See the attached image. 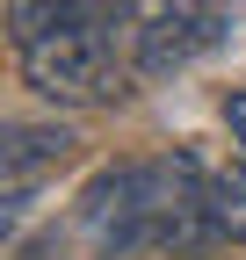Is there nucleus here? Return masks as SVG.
<instances>
[{"label":"nucleus","mask_w":246,"mask_h":260,"mask_svg":"<svg viewBox=\"0 0 246 260\" xmlns=\"http://www.w3.org/2000/svg\"><path fill=\"white\" fill-rule=\"evenodd\" d=\"M73 130L66 123H8V145H0V181H8V195H29L51 167H66L73 159Z\"/></svg>","instance_id":"obj_3"},{"label":"nucleus","mask_w":246,"mask_h":260,"mask_svg":"<svg viewBox=\"0 0 246 260\" xmlns=\"http://www.w3.org/2000/svg\"><path fill=\"white\" fill-rule=\"evenodd\" d=\"M73 224H80V246L95 260H131L145 246L196 253V246L218 239V224H210V167L196 152L109 167V174L87 181Z\"/></svg>","instance_id":"obj_1"},{"label":"nucleus","mask_w":246,"mask_h":260,"mask_svg":"<svg viewBox=\"0 0 246 260\" xmlns=\"http://www.w3.org/2000/svg\"><path fill=\"white\" fill-rule=\"evenodd\" d=\"M210 224H218V239L246 246V159L239 167H210Z\"/></svg>","instance_id":"obj_4"},{"label":"nucleus","mask_w":246,"mask_h":260,"mask_svg":"<svg viewBox=\"0 0 246 260\" xmlns=\"http://www.w3.org/2000/svg\"><path fill=\"white\" fill-rule=\"evenodd\" d=\"M225 123H232V145H239V159H246V87L225 102Z\"/></svg>","instance_id":"obj_5"},{"label":"nucleus","mask_w":246,"mask_h":260,"mask_svg":"<svg viewBox=\"0 0 246 260\" xmlns=\"http://www.w3.org/2000/svg\"><path fill=\"white\" fill-rule=\"evenodd\" d=\"M15 260H37V253H15Z\"/></svg>","instance_id":"obj_6"},{"label":"nucleus","mask_w":246,"mask_h":260,"mask_svg":"<svg viewBox=\"0 0 246 260\" xmlns=\"http://www.w3.org/2000/svg\"><path fill=\"white\" fill-rule=\"evenodd\" d=\"M15 58H22V80L44 102H116L138 80V65L116 44L109 22H58L44 37L15 44Z\"/></svg>","instance_id":"obj_2"}]
</instances>
